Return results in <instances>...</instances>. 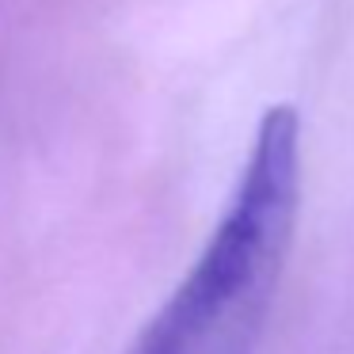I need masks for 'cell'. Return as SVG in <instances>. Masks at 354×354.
I'll return each mask as SVG.
<instances>
[{"label":"cell","instance_id":"obj_1","mask_svg":"<svg viewBox=\"0 0 354 354\" xmlns=\"http://www.w3.org/2000/svg\"><path fill=\"white\" fill-rule=\"evenodd\" d=\"M301 209V118L270 107L217 229L130 354H252Z\"/></svg>","mask_w":354,"mask_h":354}]
</instances>
